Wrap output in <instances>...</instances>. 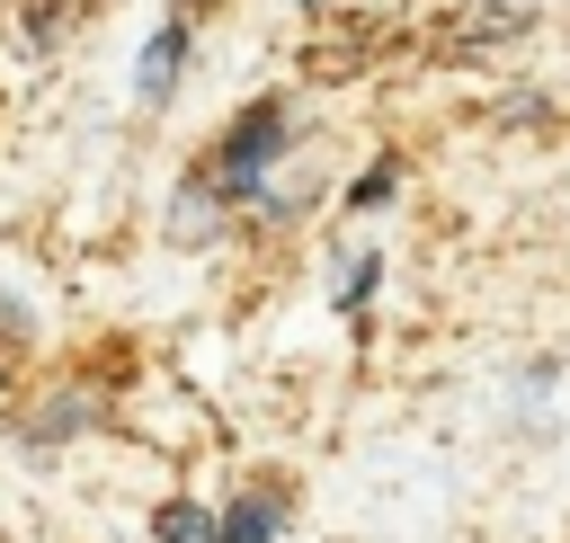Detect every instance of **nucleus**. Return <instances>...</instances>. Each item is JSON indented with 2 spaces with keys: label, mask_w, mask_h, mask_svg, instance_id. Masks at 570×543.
<instances>
[{
  "label": "nucleus",
  "mask_w": 570,
  "mask_h": 543,
  "mask_svg": "<svg viewBox=\"0 0 570 543\" xmlns=\"http://www.w3.org/2000/svg\"><path fill=\"white\" fill-rule=\"evenodd\" d=\"M285 134H294V125H285V107H258V116L232 134V151H223L214 196H258V187H267V160L285 151Z\"/></svg>",
  "instance_id": "f257e3e1"
},
{
  "label": "nucleus",
  "mask_w": 570,
  "mask_h": 543,
  "mask_svg": "<svg viewBox=\"0 0 570 543\" xmlns=\"http://www.w3.org/2000/svg\"><path fill=\"white\" fill-rule=\"evenodd\" d=\"M178 71H187V18H169V27L142 45V62H134V98H142V107H169Z\"/></svg>",
  "instance_id": "f03ea898"
},
{
  "label": "nucleus",
  "mask_w": 570,
  "mask_h": 543,
  "mask_svg": "<svg viewBox=\"0 0 570 543\" xmlns=\"http://www.w3.org/2000/svg\"><path fill=\"white\" fill-rule=\"evenodd\" d=\"M98 418V401L89 392H45L36 401V418H27V445H62V436H80Z\"/></svg>",
  "instance_id": "7ed1b4c3"
},
{
  "label": "nucleus",
  "mask_w": 570,
  "mask_h": 543,
  "mask_svg": "<svg viewBox=\"0 0 570 543\" xmlns=\"http://www.w3.org/2000/svg\"><path fill=\"white\" fill-rule=\"evenodd\" d=\"M517 27H525V9H472V18H454L436 45H445V53H463V45H490V36H517Z\"/></svg>",
  "instance_id": "20e7f679"
},
{
  "label": "nucleus",
  "mask_w": 570,
  "mask_h": 543,
  "mask_svg": "<svg viewBox=\"0 0 570 543\" xmlns=\"http://www.w3.org/2000/svg\"><path fill=\"white\" fill-rule=\"evenodd\" d=\"M214 543H276V507L267 498H232L223 525H214Z\"/></svg>",
  "instance_id": "39448f33"
},
{
  "label": "nucleus",
  "mask_w": 570,
  "mask_h": 543,
  "mask_svg": "<svg viewBox=\"0 0 570 543\" xmlns=\"http://www.w3.org/2000/svg\"><path fill=\"white\" fill-rule=\"evenodd\" d=\"M205 231H214V214H205V178H187V187H178V214H169V240L196 249Z\"/></svg>",
  "instance_id": "423d86ee"
},
{
  "label": "nucleus",
  "mask_w": 570,
  "mask_h": 543,
  "mask_svg": "<svg viewBox=\"0 0 570 543\" xmlns=\"http://www.w3.org/2000/svg\"><path fill=\"white\" fill-rule=\"evenodd\" d=\"M160 543H214V516H205L196 498H169V507H160Z\"/></svg>",
  "instance_id": "0eeeda50"
}]
</instances>
